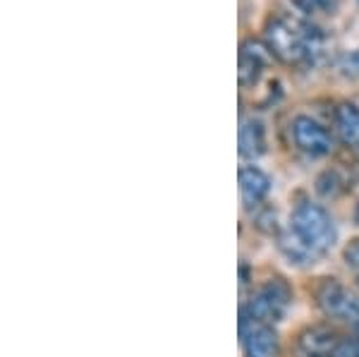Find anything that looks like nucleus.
<instances>
[{"label":"nucleus","mask_w":359,"mask_h":357,"mask_svg":"<svg viewBox=\"0 0 359 357\" xmlns=\"http://www.w3.org/2000/svg\"><path fill=\"white\" fill-rule=\"evenodd\" d=\"M292 230L304 240V245L309 247L316 257L326 255L335 245V238H338L331 214H328L321 204H311V201H304V204H299L297 209H294Z\"/></svg>","instance_id":"1"},{"label":"nucleus","mask_w":359,"mask_h":357,"mask_svg":"<svg viewBox=\"0 0 359 357\" xmlns=\"http://www.w3.org/2000/svg\"><path fill=\"white\" fill-rule=\"evenodd\" d=\"M264 39L271 55H276L278 60L287 62V65H297L302 60H309L299 27H292L283 20H269V25L264 27Z\"/></svg>","instance_id":"2"},{"label":"nucleus","mask_w":359,"mask_h":357,"mask_svg":"<svg viewBox=\"0 0 359 357\" xmlns=\"http://www.w3.org/2000/svg\"><path fill=\"white\" fill-rule=\"evenodd\" d=\"M287 304H290V288L283 283V281H271V283H266L254 295V300L245 309L252 316V324L257 321L259 326H269L276 324L285 314Z\"/></svg>","instance_id":"3"},{"label":"nucleus","mask_w":359,"mask_h":357,"mask_svg":"<svg viewBox=\"0 0 359 357\" xmlns=\"http://www.w3.org/2000/svg\"><path fill=\"white\" fill-rule=\"evenodd\" d=\"M316 297L321 309L328 316H335V319L343 321H355V324L359 321V300L347 288L335 283V281H323Z\"/></svg>","instance_id":"4"},{"label":"nucleus","mask_w":359,"mask_h":357,"mask_svg":"<svg viewBox=\"0 0 359 357\" xmlns=\"http://www.w3.org/2000/svg\"><path fill=\"white\" fill-rule=\"evenodd\" d=\"M292 140L309 156H323L333 147L328 130L321 123H316L314 118H309V115H297L292 120Z\"/></svg>","instance_id":"5"},{"label":"nucleus","mask_w":359,"mask_h":357,"mask_svg":"<svg viewBox=\"0 0 359 357\" xmlns=\"http://www.w3.org/2000/svg\"><path fill=\"white\" fill-rule=\"evenodd\" d=\"M271 60L269 46L247 39L240 46V67H237V77H240V86H252L259 82V77L264 74L266 65Z\"/></svg>","instance_id":"6"},{"label":"nucleus","mask_w":359,"mask_h":357,"mask_svg":"<svg viewBox=\"0 0 359 357\" xmlns=\"http://www.w3.org/2000/svg\"><path fill=\"white\" fill-rule=\"evenodd\" d=\"M338 336L326 329V326H314V329H306L297 341V350L302 357H333L338 350Z\"/></svg>","instance_id":"7"},{"label":"nucleus","mask_w":359,"mask_h":357,"mask_svg":"<svg viewBox=\"0 0 359 357\" xmlns=\"http://www.w3.org/2000/svg\"><path fill=\"white\" fill-rule=\"evenodd\" d=\"M271 192V177L257 166H245L240 168V194L247 209L259 206Z\"/></svg>","instance_id":"8"},{"label":"nucleus","mask_w":359,"mask_h":357,"mask_svg":"<svg viewBox=\"0 0 359 357\" xmlns=\"http://www.w3.org/2000/svg\"><path fill=\"white\" fill-rule=\"evenodd\" d=\"M266 151V130L262 120H245L240 125V154L245 159H259Z\"/></svg>","instance_id":"9"},{"label":"nucleus","mask_w":359,"mask_h":357,"mask_svg":"<svg viewBox=\"0 0 359 357\" xmlns=\"http://www.w3.org/2000/svg\"><path fill=\"white\" fill-rule=\"evenodd\" d=\"M335 128H338L340 140L350 147L359 144V108L355 103H340L335 108Z\"/></svg>","instance_id":"10"},{"label":"nucleus","mask_w":359,"mask_h":357,"mask_svg":"<svg viewBox=\"0 0 359 357\" xmlns=\"http://www.w3.org/2000/svg\"><path fill=\"white\" fill-rule=\"evenodd\" d=\"M247 357H273L278 353V336L271 326H257L249 331L247 341Z\"/></svg>","instance_id":"11"},{"label":"nucleus","mask_w":359,"mask_h":357,"mask_svg":"<svg viewBox=\"0 0 359 357\" xmlns=\"http://www.w3.org/2000/svg\"><path fill=\"white\" fill-rule=\"evenodd\" d=\"M280 250L292 264H299V267H304V264H314V259H316L314 252L304 245V240L299 238L292 228L280 235Z\"/></svg>","instance_id":"12"},{"label":"nucleus","mask_w":359,"mask_h":357,"mask_svg":"<svg viewBox=\"0 0 359 357\" xmlns=\"http://www.w3.org/2000/svg\"><path fill=\"white\" fill-rule=\"evenodd\" d=\"M340 189H343V180H340L335 170H326V173H321V175L316 177V192L321 194L323 199L338 197Z\"/></svg>","instance_id":"13"},{"label":"nucleus","mask_w":359,"mask_h":357,"mask_svg":"<svg viewBox=\"0 0 359 357\" xmlns=\"http://www.w3.org/2000/svg\"><path fill=\"white\" fill-rule=\"evenodd\" d=\"M340 72H343V77H347V79H359V48L343 58Z\"/></svg>","instance_id":"14"},{"label":"nucleus","mask_w":359,"mask_h":357,"mask_svg":"<svg viewBox=\"0 0 359 357\" xmlns=\"http://www.w3.org/2000/svg\"><path fill=\"white\" fill-rule=\"evenodd\" d=\"M333 357H359V338H352V341H340L338 350L333 353Z\"/></svg>","instance_id":"15"},{"label":"nucleus","mask_w":359,"mask_h":357,"mask_svg":"<svg viewBox=\"0 0 359 357\" xmlns=\"http://www.w3.org/2000/svg\"><path fill=\"white\" fill-rule=\"evenodd\" d=\"M343 257H345V264H347V267H350V269H357V271H359V238H355L350 245L345 247V255H343Z\"/></svg>","instance_id":"16"},{"label":"nucleus","mask_w":359,"mask_h":357,"mask_svg":"<svg viewBox=\"0 0 359 357\" xmlns=\"http://www.w3.org/2000/svg\"><path fill=\"white\" fill-rule=\"evenodd\" d=\"M314 5H316V8H321V10H323V13L333 15V13H335V10H338L340 0H314Z\"/></svg>","instance_id":"17"},{"label":"nucleus","mask_w":359,"mask_h":357,"mask_svg":"<svg viewBox=\"0 0 359 357\" xmlns=\"http://www.w3.org/2000/svg\"><path fill=\"white\" fill-rule=\"evenodd\" d=\"M355 223L359 226V204H357V211H355Z\"/></svg>","instance_id":"18"},{"label":"nucleus","mask_w":359,"mask_h":357,"mask_svg":"<svg viewBox=\"0 0 359 357\" xmlns=\"http://www.w3.org/2000/svg\"><path fill=\"white\" fill-rule=\"evenodd\" d=\"M357 288H359V278H357Z\"/></svg>","instance_id":"19"}]
</instances>
